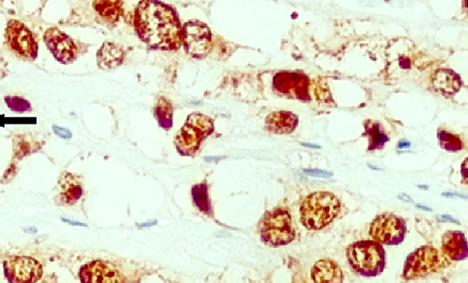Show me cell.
I'll use <instances>...</instances> for the list:
<instances>
[{
  "label": "cell",
  "instance_id": "27",
  "mask_svg": "<svg viewBox=\"0 0 468 283\" xmlns=\"http://www.w3.org/2000/svg\"><path fill=\"white\" fill-rule=\"evenodd\" d=\"M304 173L309 176L320 177V178H328V177L333 175V174L328 172V171L318 170H304Z\"/></svg>",
  "mask_w": 468,
  "mask_h": 283
},
{
  "label": "cell",
  "instance_id": "10",
  "mask_svg": "<svg viewBox=\"0 0 468 283\" xmlns=\"http://www.w3.org/2000/svg\"><path fill=\"white\" fill-rule=\"evenodd\" d=\"M4 273L10 283H35L42 279V265L29 257H10L4 261Z\"/></svg>",
  "mask_w": 468,
  "mask_h": 283
},
{
  "label": "cell",
  "instance_id": "6",
  "mask_svg": "<svg viewBox=\"0 0 468 283\" xmlns=\"http://www.w3.org/2000/svg\"><path fill=\"white\" fill-rule=\"evenodd\" d=\"M448 265V258L436 249L422 246L415 250L405 260L403 277L405 279H417L436 273Z\"/></svg>",
  "mask_w": 468,
  "mask_h": 283
},
{
  "label": "cell",
  "instance_id": "30",
  "mask_svg": "<svg viewBox=\"0 0 468 283\" xmlns=\"http://www.w3.org/2000/svg\"><path fill=\"white\" fill-rule=\"evenodd\" d=\"M399 197L401 198V199H403V198L405 199V200H407V201H412V199H410V197H407V195H403V196L401 195V196H399Z\"/></svg>",
  "mask_w": 468,
  "mask_h": 283
},
{
  "label": "cell",
  "instance_id": "2",
  "mask_svg": "<svg viewBox=\"0 0 468 283\" xmlns=\"http://www.w3.org/2000/svg\"><path fill=\"white\" fill-rule=\"evenodd\" d=\"M339 210V199L331 193H312L307 196L301 203L302 225L308 229H322L336 219Z\"/></svg>",
  "mask_w": 468,
  "mask_h": 283
},
{
  "label": "cell",
  "instance_id": "21",
  "mask_svg": "<svg viewBox=\"0 0 468 283\" xmlns=\"http://www.w3.org/2000/svg\"><path fill=\"white\" fill-rule=\"evenodd\" d=\"M155 116L158 123L165 130H170L173 124V107L167 98L160 97L155 107Z\"/></svg>",
  "mask_w": 468,
  "mask_h": 283
},
{
  "label": "cell",
  "instance_id": "11",
  "mask_svg": "<svg viewBox=\"0 0 468 283\" xmlns=\"http://www.w3.org/2000/svg\"><path fill=\"white\" fill-rule=\"evenodd\" d=\"M46 45L54 58L62 64H70L77 57V48L72 38L57 28H50L44 34Z\"/></svg>",
  "mask_w": 468,
  "mask_h": 283
},
{
  "label": "cell",
  "instance_id": "16",
  "mask_svg": "<svg viewBox=\"0 0 468 283\" xmlns=\"http://www.w3.org/2000/svg\"><path fill=\"white\" fill-rule=\"evenodd\" d=\"M312 279L315 283H343L344 275L334 261L320 260L312 269Z\"/></svg>",
  "mask_w": 468,
  "mask_h": 283
},
{
  "label": "cell",
  "instance_id": "3",
  "mask_svg": "<svg viewBox=\"0 0 468 283\" xmlns=\"http://www.w3.org/2000/svg\"><path fill=\"white\" fill-rule=\"evenodd\" d=\"M347 258L353 270L360 276L372 277L382 273L386 266V253L374 241H360L347 249Z\"/></svg>",
  "mask_w": 468,
  "mask_h": 283
},
{
  "label": "cell",
  "instance_id": "5",
  "mask_svg": "<svg viewBox=\"0 0 468 283\" xmlns=\"http://www.w3.org/2000/svg\"><path fill=\"white\" fill-rule=\"evenodd\" d=\"M261 241L270 247L286 246L296 237L289 212L277 208L264 215L260 225Z\"/></svg>",
  "mask_w": 468,
  "mask_h": 283
},
{
  "label": "cell",
  "instance_id": "23",
  "mask_svg": "<svg viewBox=\"0 0 468 283\" xmlns=\"http://www.w3.org/2000/svg\"><path fill=\"white\" fill-rule=\"evenodd\" d=\"M365 127H366L367 134L369 139V151L383 148V146L388 141V137L381 129L380 125L369 121L367 122Z\"/></svg>",
  "mask_w": 468,
  "mask_h": 283
},
{
  "label": "cell",
  "instance_id": "17",
  "mask_svg": "<svg viewBox=\"0 0 468 283\" xmlns=\"http://www.w3.org/2000/svg\"><path fill=\"white\" fill-rule=\"evenodd\" d=\"M123 49L113 42H105L97 53V63L100 69L110 70L120 66L123 62Z\"/></svg>",
  "mask_w": 468,
  "mask_h": 283
},
{
  "label": "cell",
  "instance_id": "8",
  "mask_svg": "<svg viewBox=\"0 0 468 283\" xmlns=\"http://www.w3.org/2000/svg\"><path fill=\"white\" fill-rule=\"evenodd\" d=\"M182 40L189 56L195 58L208 56L211 50L212 34L206 24L191 20L184 24L182 29Z\"/></svg>",
  "mask_w": 468,
  "mask_h": 283
},
{
  "label": "cell",
  "instance_id": "22",
  "mask_svg": "<svg viewBox=\"0 0 468 283\" xmlns=\"http://www.w3.org/2000/svg\"><path fill=\"white\" fill-rule=\"evenodd\" d=\"M94 6L97 13L108 23H115L121 15V1H94Z\"/></svg>",
  "mask_w": 468,
  "mask_h": 283
},
{
  "label": "cell",
  "instance_id": "1",
  "mask_svg": "<svg viewBox=\"0 0 468 283\" xmlns=\"http://www.w3.org/2000/svg\"><path fill=\"white\" fill-rule=\"evenodd\" d=\"M135 28L139 37L149 47L163 51H176L181 47L182 30L178 15L172 8L163 2H139Z\"/></svg>",
  "mask_w": 468,
  "mask_h": 283
},
{
  "label": "cell",
  "instance_id": "4",
  "mask_svg": "<svg viewBox=\"0 0 468 283\" xmlns=\"http://www.w3.org/2000/svg\"><path fill=\"white\" fill-rule=\"evenodd\" d=\"M213 132L214 122L210 117L198 113L190 114L186 124L177 133V151L184 156H192L200 149L201 142Z\"/></svg>",
  "mask_w": 468,
  "mask_h": 283
},
{
  "label": "cell",
  "instance_id": "24",
  "mask_svg": "<svg viewBox=\"0 0 468 283\" xmlns=\"http://www.w3.org/2000/svg\"><path fill=\"white\" fill-rule=\"evenodd\" d=\"M438 139H439L440 146L448 151H459L462 149V142L458 136L453 133L439 130L438 132Z\"/></svg>",
  "mask_w": 468,
  "mask_h": 283
},
{
  "label": "cell",
  "instance_id": "7",
  "mask_svg": "<svg viewBox=\"0 0 468 283\" xmlns=\"http://www.w3.org/2000/svg\"><path fill=\"white\" fill-rule=\"evenodd\" d=\"M405 231L404 220L393 214H383L372 222L369 235L378 244L397 246L404 241Z\"/></svg>",
  "mask_w": 468,
  "mask_h": 283
},
{
  "label": "cell",
  "instance_id": "25",
  "mask_svg": "<svg viewBox=\"0 0 468 283\" xmlns=\"http://www.w3.org/2000/svg\"><path fill=\"white\" fill-rule=\"evenodd\" d=\"M5 103L11 111L15 113H27L32 111L31 103L25 98L19 96H6L4 98Z\"/></svg>",
  "mask_w": 468,
  "mask_h": 283
},
{
  "label": "cell",
  "instance_id": "29",
  "mask_svg": "<svg viewBox=\"0 0 468 283\" xmlns=\"http://www.w3.org/2000/svg\"><path fill=\"white\" fill-rule=\"evenodd\" d=\"M302 146H309V148H312V149H320V146H315V145H311V144H301Z\"/></svg>",
  "mask_w": 468,
  "mask_h": 283
},
{
  "label": "cell",
  "instance_id": "12",
  "mask_svg": "<svg viewBox=\"0 0 468 283\" xmlns=\"http://www.w3.org/2000/svg\"><path fill=\"white\" fill-rule=\"evenodd\" d=\"M82 283H125V277L113 263L94 260L87 263L79 272Z\"/></svg>",
  "mask_w": 468,
  "mask_h": 283
},
{
  "label": "cell",
  "instance_id": "19",
  "mask_svg": "<svg viewBox=\"0 0 468 283\" xmlns=\"http://www.w3.org/2000/svg\"><path fill=\"white\" fill-rule=\"evenodd\" d=\"M59 201L62 205H73L82 197L83 189L80 182L72 174L67 173L61 182Z\"/></svg>",
  "mask_w": 468,
  "mask_h": 283
},
{
  "label": "cell",
  "instance_id": "13",
  "mask_svg": "<svg viewBox=\"0 0 468 283\" xmlns=\"http://www.w3.org/2000/svg\"><path fill=\"white\" fill-rule=\"evenodd\" d=\"M309 85V78L301 73L282 72L274 78V87L277 92L302 101L311 99Z\"/></svg>",
  "mask_w": 468,
  "mask_h": 283
},
{
  "label": "cell",
  "instance_id": "28",
  "mask_svg": "<svg viewBox=\"0 0 468 283\" xmlns=\"http://www.w3.org/2000/svg\"><path fill=\"white\" fill-rule=\"evenodd\" d=\"M398 146H399V149L410 148V142H407V141H402V142H400Z\"/></svg>",
  "mask_w": 468,
  "mask_h": 283
},
{
  "label": "cell",
  "instance_id": "15",
  "mask_svg": "<svg viewBox=\"0 0 468 283\" xmlns=\"http://www.w3.org/2000/svg\"><path fill=\"white\" fill-rule=\"evenodd\" d=\"M266 129L272 133L285 134L293 132L298 127V118L290 111H279L269 114L265 121Z\"/></svg>",
  "mask_w": 468,
  "mask_h": 283
},
{
  "label": "cell",
  "instance_id": "18",
  "mask_svg": "<svg viewBox=\"0 0 468 283\" xmlns=\"http://www.w3.org/2000/svg\"><path fill=\"white\" fill-rule=\"evenodd\" d=\"M432 85L438 92L446 96L454 95L461 88L459 76L450 70H439L432 78Z\"/></svg>",
  "mask_w": 468,
  "mask_h": 283
},
{
  "label": "cell",
  "instance_id": "9",
  "mask_svg": "<svg viewBox=\"0 0 468 283\" xmlns=\"http://www.w3.org/2000/svg\"><path fill=\"white\" fill-rule=\"evenodd\" d=\"M6 35L8 44L18 56L31 61L37 59L38 44L26 25L18 20H11L8 23Z\"/></svg>",
  "mask_w": 468,
  "mask_h": 283
},
{
  "label": "cell",
  "instance_id": "14",
  "mask_svg": "<svg viewBox=\"0 0 468 283\" xmlns=\"http://www.w3.org/2000/svg\"><path fill=\"white\" fill-rule=\"evenodd\" d=\"M443 251L451 260H462L467 257V241L464 234L451 231L443 237Z\"/></svg>",
  "mask_w": 468,
  "mask_h": 283
},
{
  "label": "cell",
  "instance_id": "26",
  "mask_svg": "<svg viewBox=\"0 0 468 283\" xmlns=\"http://www.w3.org/2000/svg\"><path fill=\"white\" fill-rule=\"evenodd\" d=\"M53 132L56 133L58 137L64 139V140H70L72 138V132L70 130L66 129V127H59L57 125H53Z\"/></svg>",
  "mask_w": 468,
  "mask_h": 283
},
{
  "label": "cell",
  "instance_id": "20",
  "mask_svg": "<svg viewBox=\"0 0 468 283\" xmlns=\"http://www.w3.org/2000/svg\"><path fill=\"white\" fill-rule=\"evenodd\" d=\"M192 198L196 208H197L201 213L205 214L206 216L212 217L213 211H212L208 184L203 183L196 184L195 187H193Z\"/></svg>",
  "mask_w": 468,
  "mask_h": 283
}]
</instances>
